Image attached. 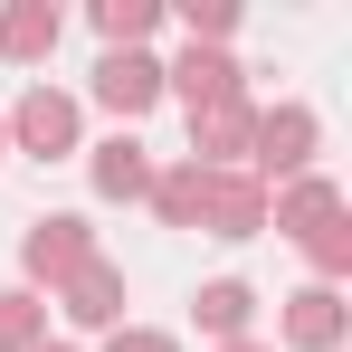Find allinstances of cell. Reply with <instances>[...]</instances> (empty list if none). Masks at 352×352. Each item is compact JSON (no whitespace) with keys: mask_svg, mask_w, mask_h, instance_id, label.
I'll return each instance as SVG.
<instances>
[{"mask_svg":"<svg viewBox=\"0 0 352 352\" xmlns=\"http://www.w3.org/2000/svg\"><path fill=\"white\" fill-rule=\"evenodd\" d=\"M200 219H210V238H248V229H267V200H257V181L200 172Z\"/></svg>","mask_w":352,"mask_h":352,"instance_id":"obj_1","label":"cell"},{"mask_svg":"<svg viewBox=\"0 0 352 352\" xmlns=\"http://www.w3.org/2000/svg\"><path fill=\"white\" fill-rule=\"evenodd\" d=\"M0 133H19L29 153H67V143H76V105L48 96V86H29V96H19V115L0 124Z\"/></svg>","mask_w":352,"mask_h":352,"instance_id":"obj_2","label":"cell"},{"mask_svg":"<svg viewBox=\"0 0 352 352\" xmlns=\"http://www.w3.org/2000/svg\"><path fill=\"white\" fill-rule=\"evenodd\" d=\"M96 96H105V105H115V115H143V105H153V96H162V67L143 58V48H115V58L96 67Z\"/></svg>","mask_w":352,"mask_h":352,"instance_id":"obj_3","label":"cell"},{"mask_svg":"<svg viewBox=\"0 0 352 352\" xmlns=\"http://www.w3.org/2000/svg\"><path fill=\"white\" fill-rule=\"evenodd\" d=\"M96 248H86V219H38L29 229V276H76Z\"/></svg>","mask_w":352,"mask_h":352,"instance_id":"obj_4","label":"cell"},{"mask_svg":"<svg viewBox=\"0 0 352 352\" xmlns=\"http://www.w3.org/2000/svg\"><path fill=\"white\" fill-rule=\"evenodd\" d=\"M67 314H76V324H115L124 314V276L105 267V257H86V267L67 276Z\"/></svg>","mask_w":352,"mask_h":352,"instance_id":"obj_5","label":"cell"},{"mask_svg":"<svg viewBox=\"0 0 352 352\" xmlns=\"http://www.w3.org/2000/svg\"><path fill=\"white\" fill-rule=\"evenodd\" d=\"M305 153H314V115H305V105L257 124V162H267V172H305Z\"/></svg>","mask_w":352,"mask_h":352,"instance_id":"obj_6","label":"cell"},{"mask_svg":"<svg viewBox=\"0 0 352 352\" xmlns=\"http://www.w3.org/2000/svg\"><path fill=\"white\" fill-rule=\"evenodd\" d=\"M172 76H181V96H190V115H200V105H238V67L219 58V48H190Z\"/></svg>","mask_w":352,"mask_h":352,"instance_id":"obj_7","label":"cell"},{"mask_svg":"<svg viewBox=\"0 0 352 352\" xmlns=\"http://www.w3.org/2000/svg\"><path fill=\"white\" fill-rule=\"evenodd\" d=\"M48 48H58V10L48 0H19L0 19V58H48Z\"/></svg>","mask_w":352,"mask_h":352,"instance_id":"obj_8","label":"cell"},{"mask_svg":"<svg viewBox=\"0 0 352 352\" xmlns=\"http://www.w3.org/2000/svg\"><path fill=\"white\" fill-rule=\"evenodd\" d=\"M286 333H295L305 352H324V343H333V333H343V305H333V286H305V295H295V305H286Z\"/></svg>","mask_w":352,"mask_h":352,"instance_id":"obj_9","label":"cell"},{"mask_svg":"<svg viewBox=\"0 0 352 352\" xmlns=\"http://www.w3.org/2000/svg\"><path fill=\"white\" fill-rule=\"evenodd\" d=\"M96 190H115V200L153 190V162H143V143H133V133H115V143L96 153Z\"/></svg>","mask_w":352,"mask_h":352,"instance_id":"obj_10","label":"cell"},{"mask_svg":"<svg viewBox=\"0 0 352 352\" xmlns=\"http://www.w3.org/2000/svg\"><path fill=\"white\" fill-rule=\"evenodd\" d=\"M276 229H295V238H324V229H333V181H295L286 200H276Z\"/></svg>","mask_w":352,"mask_h":352,"instance_id":"obj_11","label":"cell"},{"mask_svg":"<svg viewBox=\"0 0 352 352\" xmlns=\"http://www.w3.org/2000/svg\"><path fill=\"white\" fill-rule=\"evenodd\" d=\"M190 143H200L210 162L238 153V143H248V105H200V115H190Z\"/></svg>","mask_w":352,"mask_h":352,"instance_id":"obj_12","label":"cell"},{"mask_svg":"<svg viewBox=\"0 0 352 352\" xmlns=\"http://www.w3.org/2000/svg\"><path fill=\"white\" fill-rule=\"evenodd\" d=\"M153 210H162L172 229H190V219H200V162H190V172H162V181H153Z\"/></svg>","mask_w":352,"mask_h":352,"instance_id":"obj_13","label":"cell"},{"mask_svg":"<svg viewBox=\"0 0 352 352\" xmlns=\"http://www.w3.org/2000/svg\"><path fill=\"white\" fill-rule=\"evenodd\" d=\"M248 314H257V295L238 286V276H229V286H210V295H200V324H210V333H248Z\"/></svg>","mask_w":352,"mask_h":352,"instance_id":"obj_14","label":"cell"},{"mask_svg":"<svg viewBox=\"0 0 352 352\" xmlns=\"http://www.w3.org/2000/svg\"><path fill=\"white\" fill-rule=\"evenodd\" d=\"M0 352H38V295H0Z\"/></svg>","mask_w":352,"mask_h":352,"instance_id":"obj_15","label":"cell"},{"mask_svg":"<svg viewBox=\"0 0 352 352\" xmlns=\"http://www.w3.org/2000/svg\"><path fill=\"white\" fill-rule=\"evenodd\" d=\"M96 29H105L115 48H133V38L153 29V0H96Z\"/></svg>","mask_w":352,"mask_h":352,"instance_id":"obj_16","label":"cell"},{"mask_svg":"<svg viewBox=\"0 0 352 352\" xmlns=\"http://www.w3.org/2000/svg\"><path fill=\"white\" fill-rule=\"evenodd\" d=\"M229 29H238V10H229V0H210V10L190 0V38H229Z\"/></svg>","mask_w":352,"mask_h":352,"instance_id":"obj_17","label":"cell"},{"mask_svg":"<svg viewBox=\"0 0 352 352\" xmlns=\"http://www.w3.org/2000/svg\"><path fill=\"white\" fill-rule=\"evenodd\" d=\"M115 352H172V343H162V333H124Z\"/></svg>","mask_w":352,"mask_h":352,"instance_id":"obj_18","label":"cell"},{"mask_svg":"<svg viewBox=\"0 0 352 352\" xmlns=\"http://www.w3.org/2000/svg\"><path fill=\"white\" fill-rule=\"evenodd\" d=\"M229 352H257V343H229Z\"/></svg>","mask_w":352,"mask_h":352,"instance_id":"obj_19","label":"cell"},{"mask_svg":"<svg viewBox=\"0 0 352 352\" xmlns=\"http://www.w3.org/2000/svg\"><path fill=\"white\" fill-rule=\"evenodd\" d=\"M38 352H48V343H38Z\"/></svg>","mask_w":352,"mask_h":352,"instance_id":"obj_20","label":"cell"}]
</instances>
